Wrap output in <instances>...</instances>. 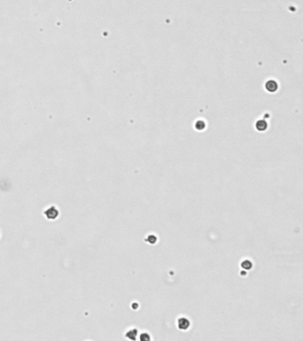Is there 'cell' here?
Segmentation results:
<instances>
[{
    "instance_id": "obj_9",
    "label": "cell",
    "mask_w": 303,
    "mask_h": 341,
    "mask_svg": "<svg viewBox=\"0 0 303 341\" xmlns=\"http://www.w3.org/2000/svg\"><path fill=\"white\" fill-rule=\"evenodd\" d=\"M196 127H197V129H198V130H202V129L205 128V123L202 121H198L196 124Z\"/></svg>"
},
{
    "instance_id": "obj_8",
    "label": "cell",
    "mask_w": 303,
    "mask_h": 341,
    "mask_svg": "<svg viewBox=\"0 0 303 341\" xmlns=\"http://www.w3.org/2000/svg\"><path fill=\"white\" fill-rule=\"evenodd\" d=\"M140 339H141V341H149V340L150 339V336H149V333L144 332V333H141V334Z\"/></svg>"
},
{
    "instance_id": "obj_4",
    "label": "cell",
    "mask_w": 303,
    "mask_h": 341,
    "mask_svg": "<svg viewBox=\"0 0 303 341\" xmlns=\"http://www.w3.org/2000/svg\"><path fill=\"white\" fill-rule=\"evenodd\" d=\"M137 335H138V330H137V329H132V330H128L127 332H126V334H125V336H126L128 338L133 339V340H135V339H136Z\"/></svg>"
},
{
    "instance_id": "obj_7",
    "label": "cell",
    "mask_w": 303,
    "mask_h": 341,
    "mask_svg": "<svg viewBox=\"0 0 303 341\" xmlns=\"http://www.w3.org/2000/svg\"><path fill=\"white\" fill-rule=\"evenodd\" d=\"M157 240H158L157 236L154 235H149L146 239V241L148 243H155L156 242H157Z\"/></svg>"
},
{
    "instance_id": "obj_5",
    "label": "cell",
    "mask_w": 303,
    "mask_h": 341,
    "mask_svg": "<svg viewBox=\"0 0 303 341\" xmlns=\"http://www.w3.org/2000/svg\"><path fill=\"white\" fill-rule=\"evenodd\" d=\"M241 268H242L243 269H244V270H250V269L252 268V263L250 260H243L242 263H241Z\"/></svg>"
},
{
    "instance_id": "obj_3",
    "label": "cell",
    "mask_w": 303,
    "mask_h": 341,
    "mask_svg": "<svg viewBox=\"0 0 303 341\" xmlns=\"http://www.w3.org/2000/svg\"><path fill=\"white\" fill-rule=\"evenodd\" d=\"M266 88H267L268 91H271V93H273V91H277V82H275V81H273V80L269 81V82L267 83V84H266Z\"/></svg>"
},
{
    "instance_id": "obj_6",
    "label": "cell",
    "mask_w": 303,
    "mask_h": 341,
    "mask_svg": "<svg viewBox=\"0 0 303 341\" xmlns=\"http://www.w3.org/2000/svg\"><path fill=\"white\" fill-rule=\"evenodd\" d=\"M268 127V124L265 121L261 120V121H258L256 124V128L258 129L259 131H265L266 129Z\"/></svg>"
},
{
    "instance_id": "obj_2",
    "label": "cell",
    "mask_w": 303,
    "mask_h": 341,
    "mask_svg": "<svg viewBox=\"0 0 303 341\" xmlns=\"http://www.w3.org/2000/svg\"><path fill=\"white\" fill-rule=\"evenodd\" d=\"M190 326V321L186 317H180L178 319V327L180 330H188Z\"/></svg>"
},
{
    "instance_id": "obj_1",
    "label": "cell",
    "mask_w": 303,
    "mask_h": 341,
    "mask_svg": "<svg viewBox=\"0 0 303 341\" xmlns=\"http://www.w3.org/2000/svg\"><path fill=\"white\" fill-rule=\"evenodd\" d=\"M44 215L46 216L48 219H55L59 216V211L55 206H51L48 209L44 211Z\"/></svg>"
}]
</instances>
